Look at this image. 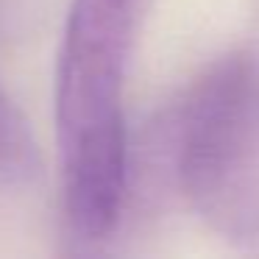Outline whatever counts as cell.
I'll return each mask as SVG.
<instances>
[{
  "label": "cell",
  "mask_w": 259,
  "mask_h": 259,
  "mask_svg": "<svg viewBox=\"0 0 259 259\" xmlns=\"http://www.w3.org/2000/svg\"><path fill=\"white\" fill-rule=\"evenodd\" d=\"M176 176L214 231L259 237V51L220 56L187 92L176 114Z\"/></svg>",
  "instance_id": "cell-2"
},
{
  "label": "cell",
  "mask_w": 259,
  "mask_h": 259,
  "mask_svg": "<svg viewBox=\"0 0 259 259\" xmlns=\"http://www.w3.org/2000/svg\"><path fill=\"white\" fill-rule=\"evenodd\" d=\"M148 0H73L56 67L64 212L84 240L114 229L125 192L123 81Z\"/></svg>",
  "instance_id": "cell-1"
},
{
  "label": "cell",
  "mask_w": 259,
  "mask_h": 259,
  "mask_svg": "<svg viewBox=\"0 0 259 259\" xmlns=\"http://www.w3.org/2000/svg\"><path fill=\"white\" fill-rule=\"evenodd\" d=\"M39 170V151L25 117L0 90V176H31Z\"/></svg>",
  "instance_id": "cell-3"
}]
</instances>
